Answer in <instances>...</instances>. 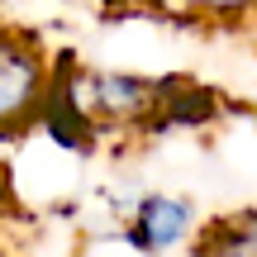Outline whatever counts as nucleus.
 I'll use <instances>...</instances> for the list:
<instances>
[{
	"instance_id": "1",
	"label": "nucleus",
	"mask_w": 257,
	"mask_h": 257,
	"mask_svg": "<svg viewBox=\"0 0 257 257\" xmlns=\"http://www.w3.org/2000/svg\"><path fill=\"white\" fill-rule=\"evenodd\" d=\"M53 76V57L34 34L0 29V138H15L43 119Z\"/></svg>"
},
{
	"instance_id": "2",
	"label": "nucleus",
	"mask_w": 257,
	"mask_h": 257,
	"mask_svg": "<svg viewBox=\"0 0 257 257\" xmlns=\"http://www.w3.org/2000/svg\"><path fill=\"white\" fill-rule=\"evenodd\" d=\"M195 233H200V219L181 195H143L138 210L128 214V243L148 257H167L186 248V243H195Z\"/></svg>"
},
{
	"instance_id": "3",
	"label": "nucleus",
	"mask_w": 257,
	"mask_h": 257,
	"mask_svg": "<svg viewBox=\"0 0 257 257\" xmlns=\"http://www.w3.org/2000/svg\"><path fill=\"white\" fill-rule=\"evenodd\" d=\"M167 19L181 24H210V29H238L257 19V0H153Z\"/></svg>"
},
{
	"instance_id": "4",
	"label": "nucleus",
	"mask_w": 257,
	"mask_h": 257,
	"mask_svg": "<svg viewBox=\"0 0 257 257\" xmlns=\"http://www.w3.org/2000/svg\"><path fill=\"white\" fill-rule=\"evenodd\" d=\"M195 257H257V248H252L248 233H243L238 219H224L214 229L195 233Z\"/></svg>"
},
{
	"instance_id": "5",
	"label": "nucleus",
	"mask_w": 257,
	"mask_h": 257,
	"mask_svg": "<svg viewBox=\"0 0 257 257\" xmlns=\"http://www.w3.org/2000/svg\"><path fill=\"white\" fill-rule=\"evenodd\" d=\"M15 205V191H10V172L0 167V210H10Z\"/></svg>"
},
{
	"instance_id": "6",
	"label": "nucleus",
	"mask_w": 257,
	"mask_h": 257,
	"mask_svg": "<svg viewBox=\"0 0 257 257\" xmlns=\"http://www.w3.org/2000/svg\"><path fill=\"white\" fill-rule=\"evenodd\" d=\"M238 224H243V233H248V238H252V248H257V210L238 214Z\"/></svg>"
},
{
	"instance_id": "7",
	"label": "nucleus",
	"mask_w": 257,
	"mask_h": 257,
	"mask_svg": "<svg viewBox=\"0 0 257 257\" xmlns=\"http://www.w3.org/2000/svg\"><path fill=\"white\" fill-rule=\"evenodd\" d=\"M0 257H10V252H5V248H0Z\"/></svg>"
}]
</instances>
